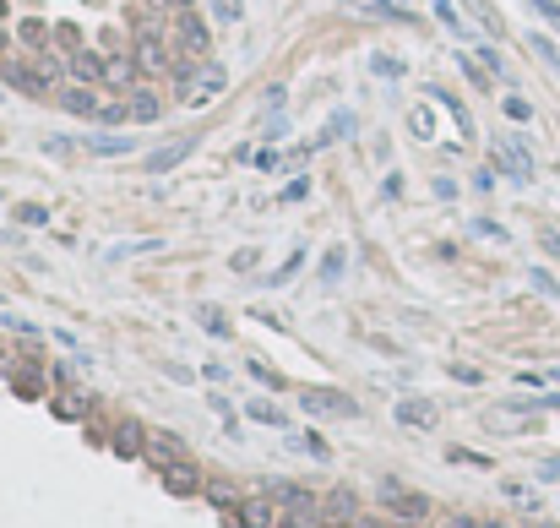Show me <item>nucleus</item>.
I'll list each match as a JSON object with an SVG mask.
<instances>
[{
    "label": "nucleus",
    "instance_id": "obj_1",
    "mask_svg": "<svg viewBox=\"0 0 560 528\" xmlns=\"http://www.w3.org/2000/svg\"><path fill=\"white\" fill-rule=\"evenodd\" d=\"M174 88H180L185 109H207L229 88V77H224V65H213V60H180L174 65Z\"/></svg>",
    "mask_w": 560,
    "mask_h": 528
},
{
    "label": "nucleus",
    "instance_id": "obj_2",
    "mask_svg": "<svg viewBox=\"0 0 560 528\" xmlns=\"http://www.w3.org/2000/svg\"><path fill=\"white\" fill-rule=\"evenodd\" d=\"M300 404H305V414H332V420H354L360 414V404L348 398V392H332V387H310Z\"/></svg>",
    "mask_w": 560,
    "mask_h": 528
},
{
    "label": "nucleus",
    "instance_id": "obj_3",
    "mask_svg": "<svg viewBox=\"0 0 560 528\" xmlns=\"http://www.w3.org/2000/svg\"><path fill=\"white\" fill-rule=\"evenodd\" d=\"M381 501L403 517V523H425L430 517V501L425 496H413V490H397V485H381Z\"/></svg>",
    "mask_w": 560,
    "mask_h": 528
},
{
    "label": "nucleus",
    "instance_id": "obj_4",
    "mask_svg": "<svg viewBox=\"0 0 560 528\" xmlns=\"http://www.w3.org/2000/svg\"><path fill=\"white\" fill-rule=\"evenodd\" d=\"M164 490L169 496H196V490H207V480H201V469L191 464V457H180V464L164 469Z\"/></svg>",
    "mask_w": 560,
    "mask_h": 528
},
{
    "label": "nucleus",
    "instance_id": "obj_5",
    "mask_svg": "<svg viewBox=\"0 0 560 528\" xmlns=\"http://www.w3.org/2000/svg\"><path fill=\"white\" fill-rule=\"evenodd\" d=\"M0 77H6L12 88H22V93H33V98H55V88L33 72V65H22V60H6V65H0Z\"/></svg>",
    "mask_w": 560,
    "mask_h": 528
},
{
    "label": "nucleus",
    "instance_id": "obj_6",
    "mask_svg": "<svg viewBox=\"0 0 560 528\" xmlns=\"http://www.w3.org/2000/svg\"><path fill=\"white\" fill-rule=\"evenodd\" d=\"M142 457H148V464H153V469L164 474L169 464H180V457H185V447H180V441H174L169 430H153V436H148V452H142Z\"/></svg>",
    "mask_w": 560,
    "mask_h": 528
},
{
    "label": "nucleus",
    "instance_id": "obj_7",
    "mask_svg": "<svg viewBox=\"0 0 560 528\" xmlns=\"http://www.w3.org/2000/svg\"><path fill=\"white\" fill-rule=\"evenodd\" d=\"M136 65H142V60H136V49H131V55H109V60H104V82H109V88H125V93L142 88V82H136Z\"/></svg>",
    "mask_w": 560,
    "mask_h": 528
},
{
    "label": "nucleus",
    "instance_id": "obj_8",
    "mask_svg": "<svg viewBox=\"0 0 560 528\" xmlns=\"http://www.w3.org/2000/svg\"><path fill=\"white\" fill-rule=\"evenodd\" d=\"M60 104L72 109V115H82V120H98V115H104V98H98L93 88H82V82L65 88V93H60Z\"/></svg>",
    "mask_w": 560,
    "mask_h": 528
},
{
    "label": "nucleus",
    "instance_id": "obj_9",
    "mask_svg": "<svg viewBox=\"0 0 560 528\" xmlns=\"http://www.w3.org/2000/svg\"><path fill=\"white\" fill-rule=\"evenodd\" d=\"M55 420H88V409H93V398H88V392L82 387H65V392H55Z\"/></svg>",
    "mask_w": 560,
    "mask_h": 528
},
{
    "label": "nucleus",
    "instance_id": "obj_10",
    "mask_svg": "<svg viewBox=\"0 0 560 528\" xmlns=\"http://www.w3.org/2000/svg\"><path fill=\"white\" fill-rule=\"evenodd\" d=\"M272 501H277V507H289V512H321V501H316L305 485H289V480H277V485H272Z\"/></svg>",
    "mask_w": 560,
    "mask_h": 528
},
{
    "label": "nucleus",
    "instance_id": "obj_11",
    "mask_svg": "<svg viewBox=\"0 0 560 528\" xmlns=\"http://www.w3.org/2000/svg\"><path fill=\"white\" fill-rule=\"evenodd\" d=\"M180 49H185V60H207V28L191 12H180Z\"/></svg>",
    "mask_w": 560,
    "mask_h": 528
},
{
    "label": "nucleus",
    "instance_id": "obj_12",
    "mask_svg": "<svg viewBox=\"0 0 560 528\" xmlns=\"http://www.w3.org/2000/svg\"><path fill=\"white\" fill-rule=\"evenodd\" d=\"M272 523H277L272 496H250V501H240V528H272Z\"/></svg>",
    "mask_w": 560,
    "mask_h": 528
},
{
    "label": "nucleus",
    "instance_id": "obj_13",
    "mask_svg": "<svg viewBox=\"0 0 560 528\" xmlns=\"http://www.w3.org/2000/svg\"><path fill=\"white\" fill-rule=\"evenodd\" d=\"M397 420L413 425V430H430V425H436V404H430V398H403V404H397Z\"/></svg>",
    "mask_w": 560,
    "mask_h": 528
},
{
    "label": "nucleus",
    "instance_id": "obj_14",
    "mask_svg": "<svg viewBox=\"0 0 560 528\" xmlns=\"http://www.w3.org/2000/svg\"><path fill=\"white\" fill-rule=\"evenodd\" d=\"M109 447H115L120 457H142V452H148V436H142V425H131V420H125V425H115Z\"/></svg>",
    "mask_w": 560,
    "mask_h": 528
},
{
    "label": "nucleus",
    "instance_id": "obj_15",
    "mask_svg": "<svg viewBox=\"0 0 560 528\" xmlns=\"http://www.w3.org/2000/svg\"><path fill=\"white\" fill-rule=\"evenodd\" d=\"M496 153H501V164H506L517 180H533V158L522 153V142H517V137H501V142H496Z\"/></svg>",
    "mask_w": 560,
    "mask_h": 528
},
{
    "label": "nucleus",
    "instance_id": "obj_16",
    "mask_svg": "<svg viewBox=\"0 0 560 528\" xmlns=\"http://www.w3.org/2000/svg\"><path fill=\"white\" fill-rule=\"evenodd\" d=\"M72 77H77L82 88L104 82V55H93V49H77V55H72Z\"/></svg>",
    "mask_w": 560,
    "mask_h": 528
},
{
    "label": "nucleus",
    "instance_id": "obj_17",
    "mask_svg": "<svg viewBox=\"0 0 560 528\" xmlns=\"http://www.w3.org/2000/svg\"><path fill=\"white\" fill-rule=\"evenodd\" d=\"M125 104H131V120H142V125H148V120H158V98H153L148 88H131V93H125Z\"/></svg>",
    "mask_w": 560,
    "mask_h": 528
},
{
    "label": "nucleus",
    "instance_id": "obj_18",
    "mask_svg": "<svg viewBox=\"0 0 560 528\" xmlns=\"http://www.w3.org/2000/svg\"><path fill=\"white\" fill-rule=\"evenodd\" d=\"M207 501H213V507H224V512H229V507H240V490H234L229 480H207Z\"/></svg>",
    "mask_w": 560,
    "mask_h": 528
},
{
    "label": "nucleus",
    "instance_id": "obj_19",
    "mask_svg": "<svg viewBox=\"0 0 560 528\" xmlns=\"http://www.w3.org/2000/svg\"><path fill=\"white\" fill-rule=\"evenodd\" d=\"M327 507H332L343 523H354V517H360V501H354V490H332V496H327Z\"/></svg>",
    "mask_w": 560,
    "mask_h": 528
},
{
    "label": "nucleus",
    "instance_id": "obj_20",
    "mask_svg": "<svg viewBox=\"0 0 560 528\" xmlns=\"http://www.w3.org/2000/svg\"><path fill=\"white\" fill-rule=\"evenodd\" d=\"M185 153H191V142H174V148H164V153H153V158H148V169H153V175H164V169H174V164H180Z\"/></svg>",
    "mask_w": 560,
    "mask_h": 528
},
{
    "label": "nucleus",
    "instance_id": "obj_21",
    "mask_svg": "<svg viewBox=\"0 0 560 528\" xmlns=\"http://www.w3.org/2000/svg\"><path fill=\"white\" fill-rule=\"evenodd\" d=\"M354 125H360L354 115H337V120H332V125L321 131V137H316V148H327V142H337V137H348V131H354Z\"/></svg>",
    "mask_w": 560,
    "mask_h": 528
},
{
    "label": "nucleus",
    "instance_id": "obj_22",
    "mask_svg": "<svg viewBox=\"0 0 560 528\" xmlns=\"http://www.w3.org/2000/svg\"><path fill=\"white\" fill-rule=\"evenodd\" d=\"M33 72H38V77H44V82H49V88H55V82H60V77H65V65H60V60H55V55H33Z\"/></svg>",
    "mask_w": 560,
    "mask_h": 528
},
{
    "label": "nucleus",
    "instance_id": "obj_23",
    "mask_svg": "<svg viewBox=\"0 0 560 528\" xmlns=\"http://www.w3.org/2000/svg\"><path fill=\"white\" fill-rule=\"evenodd\" d=\"M430 93H436V98H441V104L452 109V120H457V131H462V137H468V131H473V125H468V109H462V104H457V98H452L446 88H430Z\"/></svg>",
    "mask_w": 560,
    "mask_h": 528
},
{
    "label": "nucleus",
    "instance_id": "obj_24",
    "mask_svg": "<svg viewBox=\"0 0 560 528\" xmlns=\"http://www.w3.org/2000/svg\"><path fill=\"white\" fill-rule=\"evenodd\" d=\"M196 321L207 327V333H218V338H229V321H224V316H218L213 305H201V311H196Z\"/></svg>",
    "mask_w": 560,
    "mask_h": 528
},
{
    "label": "nucleus",
    "instance_id": "obj_25",
    "mask_svg": "<svg viewBox=\"0 0 560 528\" xmlns=\"http://www.w3.org/2000/svg\"><path fill=\"white\" fill-rule=\"evenodd\" d=\"M343 261H348V251H343V245H332V251H327V268H321V278H327V284H337V278H343Z\"/></svg>",
    "mask_w": 560,
    "mask_h": 528
},
{
    "label": "nucleus",
    "instance_id": "obj_26",
    "mask_svg": "<svg viewBox=\"0 0 560 528\" xmlns=\"http://www.w3.org/2000/svg\"><path fill=\"white\" fill-rule=\"evenodd\" d=\"M88 148H93V153H131L136 142H131V137H93Z\"/></svg>",
    "mask_w": 560,
    "mask_h": 528
},
{
    "label": "nucleus",
    "instance_id": "obj_27",
    "mask_svg": "<svg viewBox=\"0 0 560 528\" xmlns=\"http://www.w3.org/2000/svg\"><path fill=\"white\" fill-rule=\"evenodd\" d=\"M17 224H33V229H38V224H49V208H38V202H22V208H17Z\"/></svg>",
    "mask_w": 560,
    "mask_h": 528
},
{
    "label": "nucleus",
    "instance_id": "obj_28",
    "mask_svg": "<svg viewBox=\"0 0 560 528\" xmlns=\"http://www.w3.org/2000/svg\"><path fill=\"white\" fill-rule=\"evenodd\" d=\"M207 6H213L218 22H240V0H207Z\"/></svg>",
    "mask_w": 560,
    "mask_h": 528
},
{
    "label": "nucleus",
    "instance_id": "obj_29",
    "mask_svg": "<svg viewBox=\"0 0 560 528\" xmlns=\"http://www.w3.org/2000/svg\"><path fill=\"white\" fill-rule=\"evenodd\" d=\"M250 420H261V425H284V409H272V404H250Z\"/></svg>",
    "mask_w": 560,
    "mask_h": 528
},
{
    "label": "nucleus",
    "instance_id": "obj_30",
    "mask_svg": "<svg viewBox=\"0 0 560 528\" xmlns=\"http://www.w3.org/2000/svg\"><path fill=\"white\" fill-rule=\"evenodd\" d=\"M533 49H539V60H544V65H555V72H560V49H555L549 38H533Z\"/></svg>",
    "mask_w": 560,
    "mask_h": 528
},
{
    "label": "nucleus",
    "instance_id": "obj_31",
    "mask_svg": "<svg viewBox=\"0 0 560 528\" xmlns=\"http://www.w3.org/2000/svg\"><path fill=\"white\" fill-rule=\"evenodd\" d=\"M284 528H321V512H289Z\"/></svg>",
    "mask_w": 560,
    "mask_h": 528
},
{
    "label": "nucleus",
    "instance_id": "obj_32",
    "mask_svg": "<svg viewBox=\"0 0 560 528\" xmlns=\"http://www.w3.org/2000/svg\"><path fill=\"white\" fill-rule=\"evenodd\" d=\"M430 6H436V17H441V22H446V28H462V17H457V12H452V0H430Z\"/></svg>",
    "mask_w": 560,
    "mask_h": 528
},
{
    "label": "nucleus",
    "instance_id": "obj_33",
    "mask_svg": "<svg viewBox=\"0 0 560 528\" xmlns=\"http://www.w3.org/2000/svg\"><path fill=\"white\" fill-rule=\"evenodd\" d=\"M408 125L419 131V137H430V125H436V120H430V109H413V115H408Z\"/></svg>",
    "mask_w": 560,
    "mask_h": 528
},
{
    "label": "nucleus",
    "instance_id": "obj_34",
    "mask_svg": "<svg viewBox=\"0 0 560 528\" xmlns=\"http://www.w3.org/2000/svg\"><path fill=\"white\" fill-rule=\"evenodd\" d=\"M506 115H512V120H533V104H528V98H506Z\"/></svg>",
    "mask_w": 560,
    "mask_h": 528
},
{
    "label": "nucleus",
    "instance_id": "obj_35",
    "mask_svg": "<svg viewBox=\"0 0 560 528\" xmlns=\"http://www.w3.org/2000/svg\"><path fill=\"white\" fill-rule=\"evenodd\" d=\"M441 528H484V523H479V517H468V512H452Z\"/></svg>",
    "mask_w": 560,
    "mask_h": 528
},
{
    "label": "nucleus",
    "instance_id": "obj_36",
    "mask_svg": "<svg viewBox=\"0 0 560 528\" xmlns=\"http://www.w3.org/2000/svg\"><path fill=\"white\" fill-rule=\"evenodd\" d=\"M284 93H289L284 82H272V88H267V109H284Z\"/></svg>",
    "mask_w": 560,
    "mask_h": 528
},
{
    "label": "nucleus",
    "instance_id": "obj_37",
    "mask_svg": "<svg viewBox=\"0 0 560 528\" xmlns=\"http://www.w3.org/2000/svg\"><path fill=\"white\" fill-rule=\"evenodd\" d=\"M473 234H489V240H506V229H496V224H489V218H479V224H473Z\"/></svg>",
    "mask_w": 560,
    "mask_h": 528
},
{
    "label": "nucleus",
    "instance_id": "obj_38",
    "mask_svg": "<svg viewBox=\"0 0 560 528\" xmlns=\"http://www.w3.org/2000/svg\"><path fill=\"white\" fill-rule=\"evenodd\" d=\"M533 289H544V294H560V289H555V278H549V273H539V268H533Z\"/></svg>",
    "mask_w": 560,
    "mask_h": 528
},
{
    "label": "nucleus",
    "instance_id": "obj_39",
    "mask_svg": "<svg viewBox=\"0 0 560 528\" xmlns=\"http://www.w3.org/2000/svg\"><path fill=\"white\" fill-rule=\"evenodd\" d=\"M370 6H376V12H392V0H370Z\"/></svg>",
    "mask_w": 560,
    "mask_h": 528
},
{
    "label": "nucleus",
    "instance_id": "obj_40",
    "mask_svg": "<svg viewBox=\"0 0 560 528\" xmlns=\"http://www.w3.org/2000/svg\"><path fill=\"white\" fill-rule=\"evenodd\" d=\"M0 17H6V0H0Z\"/></svg>",
    "mask_w": 560,
    "mask_h": 528
},
{
    "label": "nucleus",
    "instance_id": "obj_41",
    "mask_svg": "<svg viewBox=\"0 0 560 528\" xmlns=\"http://www.w3.org/2000/svg\"><path fill=\"white\" fill-rule=\"evenodd\" d=\"M0 49H6V33H0Z\"/></svg>",
    "mask_w": 560,
    "mask_h": 528
},
{
    "label": "nucleus",
    "instance_id": "obj_42",
    "mask_svg": "<svg viewBox=\"0 0 560 528\" xmlns=\"http://www.w3.org/2000/svg\"><path fill=\"white\" fill-rule=\"evenodd\" d=\"M337 528H354V523H337Z\"/></svg>",
    "mask_w": 560,
    "mask_h": 528
}]
</instances>
